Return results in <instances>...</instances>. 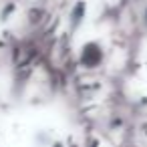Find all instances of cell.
<instances>
[{
    "mask_svg": "<svg viewBox=\"0 0 147 147\" xmlns=\"http://www.w3.org/2000/svg\"><path fill=\"white\" fill-rule=\"evenodd\" d=\"M103 61V49L97 42H87L81 49V63L87 69H97Z\"/></svg>",
    "mask_w": 147,
    "mask_h": 147,
    "instance_id": "cell-1",
    "label": "cell"
}]
</instances>
